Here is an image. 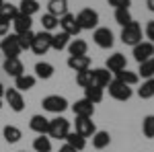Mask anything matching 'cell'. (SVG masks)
Masks as SVG:
<instances>
[{
    "mask_svg": "<svg viewBox=\"0 0 154 152\" xmlns=\"http://www.w3.org/2000/svg\"><path fill=\"white\" fill-rule=\"evenodd\" d=\"M154 58V43L150 41H140L138 45H134V60L138 64H142L146 60Z\"/></svg>",
    "mask_w": 154,
    "mask_h": 152,
    "instance_id": "10",
    "label": "cell"
},
{
    "mask_svg": "<svg viewBox=\"0 0 154 152\" xmlns=\"http://www.w3.org/2000/svg\"><path fill=\"white\" fill-rule=\"evenodd\" d=\"M84 99H88L93 105L101 103V101H103V88H99V86H95V84L86 86V88H84Z\"/></svg>",
    "mask_w": 154,
    "mask_h": 152,
    "instance_id": "29",
    "label": "cell"
},
{
    "mask_svg": "<svg viewBox=\"0 0 154 152\" xmlns=\"http://www.w3.org/2000/svg\"><path fill=\"white\" fill-rule=\"evenodd\" d=\"M35 76H31V74H21V76H17L14 78V88L17 91H31L33 86H35Z\"/></svg>",
    "mask_w": 154,
    "mask_h": 152,
    "instance_id": "21",
    "label": "cell"
},
{
    "mask_svg": "<svg viewBox=\"0 0 154 152\" xmlns=\"http://www.w3.org/2000/svg\"><path fill=\"white\" fill-rule=\"evenodd\" d=\"M115 21H117V25H121V27H125L128 23H131L134 19H131L130 8H117V11H115Z\"/></svg>",
    "mask_w": 154,
    "mask_h": 152,
    "instance_id": "36",
    "label": "cell"
},
{
    "mask_svg": "<svg viewBox=\"0 0 154 152\" xmlns=\"http://www.w3.org/2000/svg\"><path fill=\"white\" fill-rule=\"evenodd\" d=\"M74 132L80 134L82 138H91L97 132L93 117H76V121H74Z\"/></svg>",
    "mask_w": 154,
    "mask_h": 152,
    "instance_id": "9",
    "label": "cell"
},
{
    "mask_svg": "<svg viewBox=\"0 0 154 152\" xmlns=\"http://www.w3.org/2000/svg\"><path fill=\"white\" fill-rule=\"evenodd\" d=\"M121 41L125 43V45H138L140 41H142V27L140 23H136V21H131L128 23L123 29H121Z\"/></svg>",
    "mask_w": 154,
    "mask_h": 152,
    "instance_id": "2",
    "label": "cell"
},
{
    "mask_svg": "<svg viewBox=\"0 0 154 152\" xmlns=\"http://www.w3.org/2000/svg\"><path fill=\"white\" fill-rule=\"evenodd\" d=\"M2 136H4V140L8 142V144H17V142L23 138V132L17 128V126H6L4 132H2Z\"/></svg>",
    "mask_w": 154,
    "mask_h": 152,
    "instance_id": "30",
    "label": "cell"
},
{
    "mask_svg": "<svg viewBox=\"0 0 154 152\" xmlns=\"http://www.w3.org/2000/svg\"><path fill=\"white\" fill-rule=\"evenodd\" d=\"M107 88H109V95L115 101H130L131 95H134V91H131L128 84H123V82H119V80H111Z\"/></svg>",
    "mask_w": 154,
    "mask_h": 152,
    "instance_id": "7",
    "label": "cell"
},
{
    "mask_svg": "<svg viewBox=\"0 0 154 152\" xmlns=\"http://www.w3.org/2000/svg\"><path fill=\"white\" fill-rule=\"evenodd\" d=\"M4 97V86H2V82H0V99Z\"/></svg>",
    "mask_w": 154,
    "mask_h": 152,
    "instance_id": "45",
    "label": "cell"
},
{
    "mask_svg": "<svg viewBox=\"0 0 154 152\" xmlns=\"http://www.w3.org/2000/svg\"><path fill=\"white\" fill-rule=\"evenodd\" d=\"M128 68V62H125V56L123 54H113L107 58V70L109 72H119V70H125Z\"/></svg>",
    "mask_w": 154,
    "mask_h": 152,
    "instance_id": "17",
    "label": "cell"
},
{
    "mask_svg": "<svg viewBox=\"0 0 154 152\" xmlns=\"http://www.w3.org/2000/svg\"><path fill=\"white\" fill-rule=\"evenodd\" d=\"M93 39H95L97 45L103 47V49H109V47H113V43H115L113 31L109 27H97L95 33H93Z\"/></svg>",
    "mask_w": 154,
    "mask_h": 152,
    "instance_id": "8",
    "label": "cell"
},
{
    "mask_svg": "<svg viewBox=\"0 0 154 152\" xmlns=\"http://www.w3.org/2000/svg\"><path fill=\"white\" fill-rule=\"evenodd\" d=\"M146 37L150 39V43H154V21L146 23Z\"/></svg>",
    "mask_w": 154,
    "mask_h": 152,
    "instance_id": "41",
    "label": "cell"
},
{
    "mask_svg": "<svg viewBox=\"0 0 154 152\" xmlns=\"http://www.w3.org/2000/svg\"><path fill=\"white\" fill-rule=\"evenodd\" d=\"M8 27H11V23H6L4 19H0V37L8 35Z\"/></svg>",
    "mask_w": 154,
    "mask_h": 152,
    "instance_id": "42",
    "label": "cell"
},
{
    "mask_svg": "<svg viewBox=\"0 0 154 152\" xmlns=\"http://www.w3.org/2000/svg\"><path fill=\"white\" fill-rule=\"evenodd\" d=\"M4 72L8 76H12V78H17V76L25 74V66L19 58H6L4 60Z\"/></svg>",
    "mask_w": 154,
    "mask_h": 152,
    "instance_id": "15",
    "label": "cell"
},
{
    "mask_svg": "<svg viewBox=\"0 0 154 152\" xmlns=\"http://www.w3.org/2000/svg\"><path fill=\"white\" fill-rule=\"evenodd\" d=\"M138 74L136 72H130L128 68L125 70H119V72H115V80H119V82H123V84H128V86H134V84H138Z\"/></svg>",
    "mask_w": 154,
    "mask_h": 152,
    "instance_id": "26",
    "label": "cell"
},
{
    "mask_svg": "<svg viewBox=\"0 0 154 152\" xmlns=\"http://www.w3.org/2000/svg\"><path fill=\"white\" fill-rule=\"evenodd\" d=\"M68 51H70V56H86L88 45H86L84 39H70V43H68Z\"/></svg>",
    "mask_w": 154,
    "mask_h": 152,
    "instance_id": "23",
    "label": "cell"
},
{
    "mask_svg": "<svg viewBox=\"0 0 154 152\" xmlns=\"http://www.w3.org/2000/svg\"><path fill=\"white\" fill-rule=\"evenodd\" d=\"M41 105H43V109L45 111H49V113H62V111H66L68 109V101L64 99V97H60V95H49V97H45L43 101H41Z\"/></svg>",
    "mask_w": 154,
    "mask_h": 152,
    "instance_id": "5",
    "label": "cell"
},
{
    "mask_svg": "<svg viewBox=\"0 0 154 152\" xmlns=\"http://www.w3.org/2000/svg\"><path fill=\"white\" fill-rule=\"evenodd\" d=\"M37 11H39V2L37 0H21V4H19V12L27 14V17H33Z\"/></svg>",
    "mask_w": 154,
    "mask_h": 152,
    "instance_id": "32",
    "label": "cell"
},
{
    "mask_svg": "<svg viewBox=\"0 0 154 152\" xmlns=\"http://www.w3.org/2000/svg\"><path fill=\"white\" fill-rule=\"evenodd\" d=\"M0 109H2V99H0Z\"/></svg>",
    "mask_w": 154,
    "mask_h": 152,
    "instance_id": "47",
    "label": "cell"
},
{
    "mask_svg": "<svg viewBox=\"0 0 154 152\" xmlns=\"http://www.w3.org/2000/svg\"><path fill=\"white\" fill-rule=\"evenodd\" d=\"M4 99L11 105L12 111L21 113L25 109V99H23V95H21V91H17V88H4Z\"/></svg>",
    "mask_w": 154,
    "mask_h": 152,
    "instance_id": "12",
    "label": "cell"
},
{
    "mask_svg": "<svg viewBox=\"0 0 154 152\" xmlns=\"http://www.w3.org/2000/svg\"><path fill=\"white\" fill-rule=\"evenodd\" d=\"M58 152H78V150H76V148H72L70 144H64V146H60Z\"/></svg>",
    "mask_w": 154,
    "mask_h": 152,
    "instance_id": "43",
    "label": "cell"
},
{
    "mask_svg": "<svg viewBox=\"0 0 154 152\" xmlns=\"http://www.w3.org/2000/svg\"><path fill=\"white\" fill-rule=\"evenodd\" d=\"M142 132L146 138H154V115H146L142 121Z\"/></svg>",
    "mask_w": 154,
    "mask_h": 152,
    "instance_id": "38",
    "label": "cell"
},
{
    "mask_svg": "<svg viewBox=\"0 0 154 152\" xmlns=\"http://www.w3.org/2000/svg\"><path fill=\"white\" fill-rule=\"evenodd\" d=\"M31 25H33V21H31V17H27V14H17V19L12 21V27H14V33L17 35H23V33H27V31H31Z\"/></svg>",
    "mask_w": 154,
    "mask_h": 152,
    "instance_id": "18",
    "label": "cell"
},
{
    "mask_svg": "<svg viewBox=\"0 0 154 152\" xmlns=\"http://www.w3.org/2000/svg\"><path fill=\"white\" fill-rule=\"evenodd\" d=\"M31 49L35 51L37 56H43L45 51H49V49H51V33H49V31L35 33L33 43H31Z\"/></svg>",
    "mask_w": 154,
    "mask_h": 152,
    "instance_id": "6",
    "label": "cell"
},
{
    "mask_svg": "<svg viewBox=\"0 0 154 152\" xmlns=\"http://www.w3.org/2000/svg\"><path fill=\"white\" fill-rule=\"evenodd\" d=\"M64 140H66V144H70L72 148H76L78 152L86 148V138H82V136L76 134V132H68V136H66Z\"/></svg>",
    "mask_w": 154,
    "mask_h": 152,
    "instance_id": "24",
    "label": "cell"
},
{
    "mask_svg": "<svg viewBox=\"0 0 154 152\" xmlns=\"http://www.w3.org/2000/svg\"><path fill=\"white\" fill-rule=\"evenodd\" d=\"M60 27H62V31L64 33H68L70 37L78 35L82 29H80V25L76 21V14H70V12H66L64 17H60Z\"/></svg>",
    "mask_w": 154,
    "mask_h": 152,
    "instance_id": "11",
    "label": "cell"
},
{
    "mask_svg": "<svg viewBox=\"0 0 154 152\" xmlns=\"http://www.w3.org/2000/svg\"><path fill=\"white\" fill-rule=\"evenodd\" d=\"M76 84H78V86H82V88L91 86V84H93V74H91V70L76 72Z\"/></svg>",
    "mask_w": 154,
    "mask_h": 152,
    "instance_id": "37",
    "label": "cell"
},
{
    "mask_svg": "<svg viewBox=\"0 0 154 152\" xmlns=\"http://www.w3.org/2000/svg\"><path fill=\"white\" fill-rule=\"evenodd\" d=\"M76 21H78L82 31H93V29H97V25H99V12L93 11V8H82V11L76 14Z\"/></svg>",
    "mask_w": 154,
    "mask_h": 152,
    "instance_id": "3",
    "label": "cell"
},
{
    "mask_svg": "<svg viewBox=\"0 0 154 152\" xmlns=\"http://www.w3.org/2000/svg\"><path fill=\"white\" fill-rule=\"evenodd\" d=\"M33 37H35V33H33V31H27V33H23V35H17V39H19V45H21V49H31Z\"/></svg>",
    "mask_w": 154,
    "mask_h": 152,
    "instance_id": "39",
    "label": "cell"
},
{
    "mask_svg": "<svg viewBox=\"0 0 154 152\" xmlns=\"http://www.w3.org/2000/svg\"><path fill=\"white\" fill-rule=\"evenodd\" d=\"M68 43H70V35L64 33V31H60V33H56V35H51V49H56V51L66 49Z\"/></svg>",
    "mask_w": 154,
    "mask_h": 152,
    "instance_id": "22",
    "label": "cell"
},
{
    "mask_svg": "<svg viewBox=\"0 0 154 152\" xmlns=\"http://www.w3.org/2000/svg\"><path fill=\"white\" fill-rule=\"evenodd\" d=\"M17 14H19V6H14L11 2H4V4H2V8H0V19H4L6 23H12V21L17 19Z\"/></svg>",
    "mask_w": 154,
    "mask_h": 152,
    "instance_id": "27",
    "label": "cell"
},
{
    "mask_svg": "<svg viewBox=\"0 0 154 152\" xmlns=\"http://www.w3.org/2000/svg\"><path fill=\"white\" fill-rule=\"evenodd\" d=\"M33 150L35 152H51V138H48V134L37 136L33 140Z\"/></svg>",
    "mask_w": 154,
    "mask_h": 152,
    "instance_id": "31",
    "label": "cell"
},
{
    "mask_svg": "<svg viewBox=\"0 0 154 152\" xmlns=\"http://www.w3.org/2000/svg\"><path fill=\"white\" fill-rule=\"evenodd\" d=\"M72 111H74L76 117H93L95 105H93L88 99H80V101H76V103L72 105Z\"/></svg>",
    "mask_w": 154,
    "mask_h": 152,
    "instance_id": "13",
    "label": "cell"
},
{
    "mask_svg": "<svg viewBox=\"0 0 154 152\" xmlns=\"http://www.w3.org/2000/svg\"><path fill=\"white\" fill-rule=\"evenodd\" d=\"M70 132V121L66 117H54L49 119V129H48V136L49 138H56V140H64Z\"/></svg>",
    "mask_w": 154,
    "mask_h": 152,
    "instance_id": "1",
    "label": "cell"
},
{
    "mask_svg": "<svg viewBox=\"0 0 154 152\" xmlns=\"http://www.w3.org/2000/svg\"><path fill=\"white\" fill-rule=\"evenodd\" d=\"M146 6H148V8L154 12V0H146Z\"/></svg>",
    "mask_w": 154,
    "mask_h": 152,
    "instance_id": "44",
    "label": "cell"
},
{
    "mask_svg": "<svg viewBox=\"0 0 154 152\" xmlns=\"http://www.w3.org/2000/svg\"><path fill=\"white\" fill-rule=\"evenodd\" d=\"M2 4H4V0H0V8H2Z\"/></svg>",
    "mask_w": 154,
    "mask_h": 152,
    "instance_id": "46",
    "label": "cell"
},
{
    "mask_svg": "<svg viewBox=\"0 0 154 152\" xmlns=\"http://www.w3.org/2000/svg\"><path fill=\"white\" fill-rule=\"evenodd\" d=\"M111 144V136H109V132H95L93 134V146H95L97 150H103Z\"/></svg>",
    "mask_w": 154,
    "mask_h": 152,
    "instance_id": "25",
    "label": "cell"
},
{
    "mask_svg": "<svg viewBox=\"0 0 154 152\" xmlns=\"http://www.w3.org/2000/svg\"><path fill=\"white\" fill-rule=\"evenodd\" d=\"M35 74H37V78L48 80V78L54 76V66H51L49 62H37L35 64Z\"/></svg>",
    "mask_w": 154,
    "mask_h": 152,
    "instance_id": "28",
    "label": "cell"
},
{
    "mask_svg": "<svg viewBox=\"0 0 154 152\" xmlns=\"http://www.w3.org/2000/svg\"><path fill=\"white\" fill-rule=\"evenodd\" d=\"M41 27H43V31H54V29H58L60 27V19L58 17H54V14H49V12H45L43 17H41Z\"/></svg>",
    "mask_w": 154,
    "mask_h": 152,
    "instance_id": "33",
    "label": "cell"
},
{
    "mask_svg": "<svg viewBox=\"0 0 154 152\" xmlns=\"http://www.w3.org/2000/svg\"><path fill=\"white\" fill-rule=\"evenodd\" d=\"M138 76H144V78H154V58L146 60L140 64V70H138Z\"/></svg>",
    "mask_w": 154,
    "mask_h": 152,
    "instance_id": "34",
    "label": "cell"
},
{
    "mask_svg": "<svg viewBox=\"0 0 154 152\" xmlns=\"http://www.w3.org/2000/svg\"><path fill=\"white\" fill-rule=\"evenodd\" d=\"M109 2V6H113L115 11L117 8H130V4H131V0H107Z\"/></svg>",
    "mask_w": 154,
    "mask_h": 152,
    "instance_id": "40",
    "label": "cell"
},
{
    "mask_svg": "<svg viewBox=\"0 0 154 152\" xmlns=\"http://www.w3.org/2000/svg\"><path fill=\"white\" fill-rule=\"evenodd\" d=\"M138 95H140V99H152L154 97V78H148L144 82L142 86L138 88Z\"/></svg>",
    "mask_w": 154,
    "mask_h": 152,
    "instance_id": "35",
    "label": "cell"
},
{
    "mask_svg": "<svg viewBox=\"0 0 154 152\" xmlns=\"http://www.w3.org/2000/svg\"><path fill=\"white\" fill-rule=\"evenodd\" d=\"M68 66L76 72H84L91 68V58L88 56H70L68 58Z\"/></svg>",
    "mask_w": 154,
    "mask_h": 152,
    "instance_id": "19",
    "label": "cell"
},
{
    "mask_svg": "<svg viewBox=\"0 0 154 152\" xmlns=\"http://www.w3.org/2000/svg\"><path fill=\"white\" fill-rule=\"evenodd\" d=\"M29 128L33 129L35 134L43 136V134H48V129H49V119L45 115H33L31 121H29Z\"/></svg>",
    "mask_w": 154,
    "mask_h": 152,
    "instance_id": "16",
    "label": "cell"
},
{
    "mask_svg": "<svg viewBox=\"0 0 154 152\" xmlns=\"http://www.w3.org/2000/svg\"><path fill=\"white\" fill-rule=\"evenodd\" d=\"M48 12L54 17H64L68 12V0H49L48 2Z\"/></svg>",
    "mask_w": 154,
    "mask_h": 152,
    "instance_id": "20",
    "label": "cell"
},
{
    "mask_svg": "<svg viewBox=\"0 0 154 152\" xmlns=\"http://www.w3.org/2000/svg\"><path fill=\"white\" fill-rule=\"evenodd\" d=\"M0 51H2L6 58H19V54H21L23 49H21V45H19L17 33H12V35H4L2 43H0Z\"/></svg>",
    "mask_w": 154,
    "mask_h": 152,
    "instance_id": "4",
    "label": "cell"
},
{
    "mask_svg": "<svg viewBox=\"0 0 154 152\" xmlns=\"http://www.w3.org/2000/svg\"><path fill=\"white\" fill-rule=\"evenodd\" d=\"M91 74H93V84L99 86V88H107L109 82L113 80L111 72L107 70V68H95V70H91Z\"/></svg>",
    "mask_w": 154,
    "mask_h": 152,
    "instance_id": "14",
    "label": "cell"
}]
</instances>
